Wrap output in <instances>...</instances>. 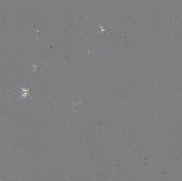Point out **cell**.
<instances>
[{"mask_svg":"<svg viewBox=\"0 0 182 181\" xmlns=\"http://www.w3.org/2000/svg\"><path fill=\"white\" fill-rule=\"evenodd\" d=\"M19 87L20 88V89H22V95L20 97V98H19V100L20 99H21L22 98L26 97L27 96H28L32 98L31 96L29 95V89H30V88L28 89L26 87L23 88V87H21L20 85H19Z\"/></svg>","mask_w":182,"mask_h":181,"instance_id":"obj_1","label":"cell"}]
</instances>
